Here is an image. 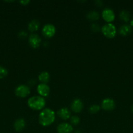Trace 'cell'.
Wrapping results in <instances>:
<instances>
[{
  "instance_id": "13",
  "label": "cell",
  "mask_w": 133,
  "mask_h": 133,
  "mask_svg": "<svg viewBox=\"0 0 133 133\" xmlns=\"http://www.w3.org/2000/svg\"><path fill=\"white\" fill-rule=\"evenodd\" d=\"M26 127V122L23 118L17 119L14 123V128L17 132H20Z\"/></svg>"
},
{
  "instance_id": "6",
  "label": "cell",
  "mask_w": 133,
  "mask_h": 133,
  "mask_svg": "<svg viewBox=\"0 0 133 133\" xmlns=\"http://www.w3.org/2000/svg\"><path fill=\"white\" fill-rule=\"evenodd\" d=\"M29 44L33 48H38L41 43V38L38 35L35 33L31 34L29 36Z\"/></svg>"
},
{
  "instance_id": "24",
  "label": "cell",
  "mask_w": 133,
  "mask_h": 133,
  "mask_svg": "<svg viewBox=\"0 0 133 133\" xmlns=\"http://www.w3.org/2000/svg\"><path fill=\"white\" fill-rule=\"evenodd\" d=\"M20 3L21 4H22L23 5H27V4L29 3H30V1H29V0H23V1H20Z\"/></svg>"
},
{
  "instance_id": "19",
  "label": "cell",
  "mask_w": 133,
  "mask_h": 133,
  "mask_svg": "<svg viewBox=\"0 0 133 133\" xmlns=\"http://www.w3.org/2000/svg\"><path fill=\"white\" fill-rule=\"evenodd\" d=\"M70 123L73 125H77L80 123V118L77 116H72L70 118Z\"/></svg>"
},
{
  "instance_id": "18",
  "label": "cell",
  "mask_w": 133,
  "mask_h": 133,
  "mask_svg": "<svg viewBox=\"0 0 133 133\" xmlns=\"http://www.w3.org/2000/svg\"><path fill=\"white\" fill-rule=\"evenodd\" d=\"M87 18L91 21L97 20L99 18V14L95 10H91L87 14Z\"/></svg>"
},
{
  "instance_id": "11",
  "label": "cell",
  "mask_w": 133,
  "mask_h": 133,
  "mask_svg": "<svg viewBox=\"0 0 133 133\" xmlns=\"http://www.w3.org/2000/svg\"><path fill=\"white\" fill-rule=\"evenodd\" d=\"M37 92L41 97H46L49 95L50 92V89L48 85L46 84H39L37 87Z\"/></svg>"
},
{
  "instance_id": "5",
  "label": "cell",
  "mask_w": 133,
  "mask_h": 133,
  "mask_svg": "<svg viewBox=\"0 0 133 133\" xmlns=\"http://www.w3.org/2000/svg\"><path fill=\"white\" fill-rule=\"evenodd\" d=\"M56 27L53 25L48 23L45 25L42 29V33L46 38H51L56 33Z\"/></svg>"
},
{
  "instance_id": "23",
  "label": "cell",
  "mask_w": 133,
  "mask_h": 133,
  "mask_svg": "<svg viewBox=\"0 0 133 133\" xmlns=\"http://www.w3.org/2000/svg\"><path fill=\"white\" fill-rule=\"evenodd\" d=\"M18 35H19V37L25 38L26 36V35H27V33H26V32H24L23 31H22L19 32Z\"/></svg>"
},
{
  "instance_id": "16",
  "label": "cell",
  "mask_w": 133,
  "mask_h": 133,
  "mask_svg": "<svg viewBox=\"0 0 133 133\" xmlns=\"http://www.w3.org/2000/svg\"><path fill=\"white\" fill-rule=\"evenodd\" d=\"M50 79V75L47 71H43L39 75V80L43 84H46Z\"/></svg>"
},
{
  "instance_id": "17",
  "label": "cell",
  "mask_w": 133,
  "mask_h": 133,
  "mask_svg": "<svg viewBox=\"0 0 133 133\" xmlns=\"http://www.w3.org/2000/svg\"><path fill=\"white\" fill-rule=\"evenodd\" d=\"M119 18L123 22H125L126 23H127V22H129L130 21V13L127 10H122L119 14Z\"/></svg>"
},
{
  "instance_id": "8",
  "label": "cell",
  "mask_w": 133,
  "mask_h": 133,
  "mask_svg": "<svg viewBox=\"0 0 133 133\" xmlns=\"http://www.w3.org/2000/svg\"><path fill=\"white\" fill-rule=\"evenodd\" d=\"M116 103L113 99L110 98H106L102 101L101 107L106 111H111L115 109Z\"/></svg>"
},
{
  "instance_id": "21",
  "label": "cell",
  "mask_w": 133,
  "mask_h": 133,
  "mask_svg": "<svg viewBox=\"0 0 133 133\" xmlns=\"http://www.w3.org/2000/svg\"><path fill=\"white\" fill-rule=\"evenodd\" d=\"M89 110L90 113H91V114H95V113L98 112L100 110V107L97 105H93L90 107Z\"/></svg>"
},
{
  "instance_id": "14",
  "label": "cell",
  "mask_w": 133,
  "mask_h": 133,
  "mask_svg": "<svg viewBox=\"0 0 133 133\" xmlns=\"http://www.w3.org/2000/svg\"><path fill=\"white\" fill-rule=\"evenodd\" d=\"M132 32V27L129 24L122 25L119 29V32L122 36H125Z\"/></svg>"
},
{
  "instance_id": "3",
  "label": "cell",
  "mask_w": 133,
  "mask_h": 133,
  "mask_svg": "<svg viewBox=\"0 0 133 133\" xmlns=\"http://www.w3.org/2000/svg\"><path fill=\"white\" fill-rule=\"evenodd\" d=\"M101 31L104 36H106L107 38H110L115 37L116 32H117V30H116L115 25L111 23H108L104 25L102 27Z\"/></svg>"
},
{
  "instance_id": "10",
  "label": "cell",
  "mask_w": 133,
  "mask_h": 133,
  "mask_svg": "<svg viewBox=\"0 0 133 133\" xmlns=\"http://www.w3.org/2000/svg\"><path fill=\"white\" fill-rule=\"evenodd\" d=\"M72 131V126L67 123H60L57 127V131L58 133H71Z\"/></svg>"
},
{
  "instance_id": "12",
  "label": "cell",
  "mask_w": 133,
  "mask_h": 133,
  "mask_svg": "<svg viewBox=\"0 0 133 133\" xmlns=\"http://www.w3.org/2000/svg\"><path fill=\"white\" fill-rule=\"evenodd\" d=\"M70 114H70V110L66 107L61 108L57 111V116L63 120H66L70 118Z\"/></svg>"
},
{
  "instance_id": "27",
  "label": "cell",
  "mask_w": 133,
  "mask_h": 133,
  "mask_svg": "<svg viewBox=\"0 0 133 133\" xmlns=\"http://www.w3.org/2000/svg\"></svg>"
},
{
  "instance_id": "1",
  "label": "cell",
  "mask_w": 133,
  "mask_h": 133,
  "mask_svg": "<svg viewBox=\"0 0 133 133\" xmlns=\"http://www.w3.org/2000/svg\"><path fill=\"white\" fill-rule=\"evenodd\" d=\"M55 112L50 109H44L39 116V122L44 127L50 125L55 120Z\"/></svg>"
},
{
  "instance_id": "9",
  "label": "cell",
  "mask_w": 133,
  "mask_h": 133,
  "mask_svg": "<svg viewBox=\"0 0 133 133\" xmlns=\"http://www.w3.org/2000/svg\"><path fill=\"white\" fill-rule=\"evenodd\" d=\"M70 108H71L72 110L76 113L80 112L83 108V102L81 101L80 99H74L71 103L70 105Z\"/></svg>"
},
{
  "instance_id": "20",
  "label": "cell",
  "mask_w": 133,
  "mask_h": 133,
  "mask_svg": "<svg viewBox=\"0 0 133 133\" xmlns=\"http://www.w3.org/2000/svg\"><path fill=\"white\" fill-rule=\"evenodd\" d=\"M8 71L5 67L0 66V79H3L7 75Z\"/></svg>"
},
{
  "instance_id": "22",
  "label": "cell",
  "mask_w": 133,
  "mask_h": 133,
  "mask_svg": "<svg viewBox=\"0 0 133 133\" xmlns=\"http://www.w3.org/2000/svg\"><path fill=\"white\" fill-rule=\"evenodd\" d=\"M91 29L92 30L93 32H99L100 31V30L101 29H100V25H99L98 23H93L91 25Z\"/></svg>"
},
{
  "instance_id": "15",
  "label": "cell",
  "mask_w": 133,
  "mask_h": 133,
  "mask_svg": "<svg viewBox=\"0 0 133 133\" xmlns=\"http://www.w3.org/2000/svg\"><path fill=\"white\" fill-rule=\"evenodd\" d=\"M39 26H40V22L37 19H33L29 23L28 29L31 32H35L39 29Z\"/></svg>"
},
{
  "instance_id": "4",
  "label": "cell",
  "mask_w": 133,
  "mask_h": 133,
  "mask_svg": "<svg viewBox=\"0 0 133 133\" xmlns=\"http://www.w3.org/2000/svg\"><path fill=\"white\" fill-rule=\"evenodd\" d=\"M30 94V88L28 86L21 84L15 89L16 96L19 97H25Z\"/></svg>"
},
{
  "instance_id": "7",
  "label": "cell",
  "mask_w": 133,
  "mask_h": 133,
  "mask_svg": "<svg viewBox=\"0 0 133 133\" xmlns=\"http://www.w3.org/2000/svg\"><path fill=\"white\" fill-rule=\"evenodd\" d=\"M102 16L106 22L110 23L115 19V14L113 10L109 8H106L102 12Z\"/></svg>"
},
{
  "instance_id": "25",
  "label": "cell",
  "mask_w": 133,
  "mask_h": 133,
  "mask_svg": "<svg viewBox=\"0 0 133 133\" xmlns=\"http://www.w3.org/2000/svg\"><path fill=\"white\" fill-rule=\"evenodd\" d=\"M95 3H96L97 6H101V5L103 4V2L102 1H95Z\"/></svg>"
},
{
  "instance_id": "26",
  "label": "cell",
  "mask_w": 133,
  "mask_h": 133,
  "mask_svg": "<svg viewBox=\"0 0 133 133\" xmlns=\"http://www.w3.org/2000/svg\"><path fill=\"white\" fill-rule=\"evenodd\" d=\"M131 111L133 112V105L131 107Z\"/></svg>"
},
{
  "instance_id": "2",
  "label": "cell",
  "mask_w": 133,
  "mask_h": 133,
  "mask_svg": "<svg viewBox=\"0 0 133 133\" xmlns=\"http://www.w3.org/2000/svg\"><path fill=\"white\" fill-rule=\"evenodd\" d=\"M29 107L33 110H39L43 109L46 105L45 99L41 96H33L27 101Z\"/></svg>"
}]
</instances>
